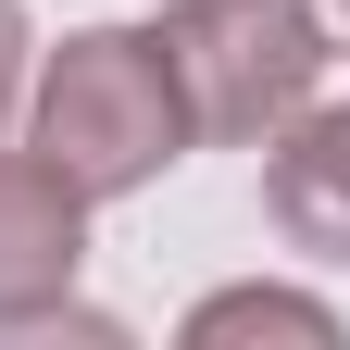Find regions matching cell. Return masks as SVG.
Returning a JSON list of instances; mask_svg holds the SVG:
<instances>
[{
    "label": "cell",
    "mask_w": 350,
    "mask_h": 350,
    "mask_svg": "<svg viewBox=\"0 0 350 350\" xmlns=\"http://www.w3.org/2000/svg\"><path fill=\"white\" fill-rule=\"evenodd\" d=\"M25 150L63 163L88 200H138L188 163V100H175L163 25H75L63 51L25 63Z\"/></svg>",
    "instance_id": "obj_1"
},
{
    "label": "cell",
    "mask_w": 350,
    "mask_h": 350,
    "mask_svg": "<svg viewBox=\"0 0 350 350\" xmlns=\"http://www.w3.org/2000/svg\"><path fill=\"white\" fill-rule=\"evenodd\" d=\"M163 63H175V100H188V138H275V125L325 88L338 38L313 0H175L163 13Z\"/></svg>",
    "instance_id": "obj_2"
},
{
    "label": "cell",
    "mask_w": 350,
    "mask_h": 350,
    "mask_svg": "<svg viewBox=\"0 0 350 350\" xmlns=\"http://www.w3.org/2000/svg\"><path fill=\"white\" fill-rule=\"evenodd\" d=\"M88 200L63 163L38 150H0V338H38L75 313V275H88Z\"/></svg>",
    "instance_id": "obj_3"
},
{
    "label": "cell",
    "mask_w": 350,
    "mask_h": 350,
    "mask_svg": "<svg viewBox=\"0 0 350 350\" xmlns=\"http://www.w3.org/2000/svg\"><path fill=\"white\" fill-rule=\"evenodd\" d=\"M262 213L300 262H350V100H300L262 138Z\"/></svg>",
    "instance_id": "obj_4"
},
{
    "label": "cell",
    "mask_w": 350,
    "mask_h": 350,
    "mask_svg": "<svg viewBox=\"0 0 350 350\" xmlns=\"http://www.w3.org/2000/svg\"><path fill=\"white\" fill-rule=\"evenodd\" d=\"M188 350H238V338H300V350H338L350 325H338V300H313V288H213V300H188V325H175Z\"/></svg>",
    "instance_id": "obj_5"
},
{
    "label": "cell",
    "mask_w": 350,
    "mask_h": 350,
    "mask_svg": "<svg viewBox=\"0 0 350 350\" xmlns=\"http://www.w3.org/2000/svg\"><path fill=\"white\" fill-rule=\"evenodd\" d=\"M25 63H38V38H25V0H0V138H13V113H25Z\"/></svg>",
    "instance_id": "obj_6"
},
{
    "label": "cell",
    "mask_w": 350,
    "mask_h": 350,
    "mask_svg": "<svg viewBox=\"0 0 350 350\" xmlns=\"http://www.w3.org/2000/svg\"><path fill=\"white\" fill-rule=\"evenodd\" d=\"M313 13H325V38H338V51H350V0H313Z\"/></svg>",
    "instance_id": "obj_7"
}]
</instances>
